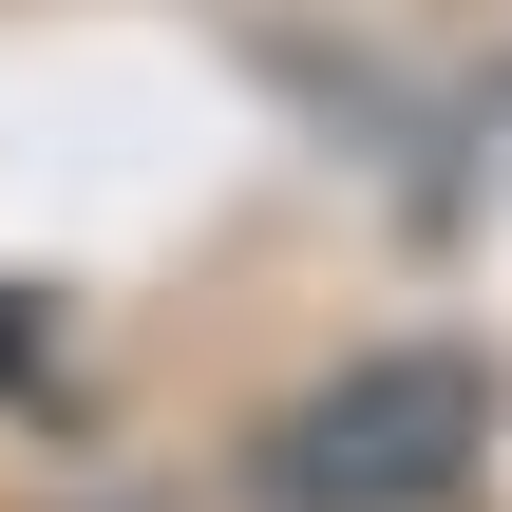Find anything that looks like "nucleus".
<instances>
[{
	"instance_id": "1",
	"label": "nucleus",
	"mask_w": 512,
	"mask_h": 512,
	"mask_svg": "<svg viewBox=\"0 0 512 512\" xmlns=\"http://www.w3.org/2000/svg\"><path fill=\"white\" fill-rule=\"evenodd\" d=\"M475 456H494V380L437 361V342H380V361L304 380V399L247 437V494L266 512H456Z\"/></svg>"
}]
</instances>
